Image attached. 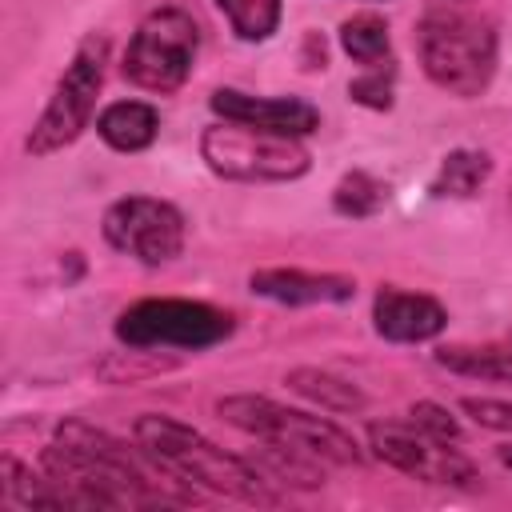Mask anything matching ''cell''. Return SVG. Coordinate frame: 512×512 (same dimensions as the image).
<instances>
[{"label":"cell","instance_id":"cell-25","mask_svg":"<svg viewBox=\"0 0 512 512\" xmlns=\"http://www.w3.org/2000/svg\"><path fill=\"white\" fill-rule=\"evenodd\" d=\"M500 464H504V468H512V444H504V448H500Z\"/></svg>","mask_w":512,"mask_h":512},{"label":"cell","instance_id":"cell-5","mask_svg":"<svg viewBox=\"0 0 512 512\" xmlns=\"http://www.w3.org/2000/svg\"><path fill=\"white\" fill-rule=\"evenodd\" d=\"M200 156L208 160V168L224 180H296L308 172V148L300 144V136H280V132H264L252 124H212L200 136Z\"/></svg>","mask_w":512,"mask_h":512},{"label":"cell","instance_id":"cell-7","mask_svg":"<svg viewBox=\"0 0 512 512\" xmlns=\"http://www.w3.org/2000/svg\"><path fill=\"white\" fill-rule=\"evenodd\" d=\"M200 48V28L184 8H156L140 20L124 52V76L144 92H176Z\"/></svg>","mask_w":512,"mask_h":512},{"label":"cell","instance_id":"cell-21","mask_svg":"<svg viewBox=\"0 0 512 512\" xmlns=\"http://www.w3.org/2000/svg\"><path fill=\"white\" fill-rule=\"evenodd\" d=\"M240 40H268L280 24V0H216Z\"/></svg>","mask_w":512,"mask_h":512},{"label":"cell","instance_id":"cell-22","mask_svg":"<svg viewBox=\"0 0 512 512\" xmlns=\"http://www.w3.org/2000/svg\"><path fill=\"white\" fill-rule=\"evenodd\" d=\"M408 424L420 428V432L432 436V440H444V444H456V440H460V424H456V416H452L448 408L432 404V400L412 404V408H408Z\"/></svg>","mask_w":512,"mask_h":512},{"label":"cell","instance_id":"cell-4","mask_svg":"<svg viewBox=\"0 0 512 512\" xmlns=\"http://www.w3.org/2000/svg\"><path fill=\"white\" fill-rule=\"evenodd\" d=\"M216 412L244 428L248 436L264 440V444H276L284 452H296V456H308V460H324V464H360L364 452L360 444L332 420L324 416H312V412H296V408H284L268 396H224L216 400Z\"/></svg>","mask_w":512,"mask_h":512},{"label":"cell","instance_id":"cell-23","mask_svg":"<svg viewBox=\"0 0 512 512\" xmlns=\"http://www.w3.org/2000/svg\"><path fill=\"white\" fill-rule=\"evenodd\" d=\"M348 96L360 100V104H368V108H388L392 104V64L368 68V76H360V80L348 84Z\"/></svg>","mask_w":512,"mask_h":512},{"label":"cell","instance_id":"cell-17","mask_svg":"<svg viewBox=\"0 0 512 512\" xmlns=\"http://www.w3.org/2000/svg\"><path fill=\"white\" fill-rule=\"evenodd\" d=\"M340 44L344 52L364 64V68H384L392 64V40H388V24L376 12H360L352 20L340 24Z\"/></svg>","mask_w":512,"mask_h":512},{"label":"cell","instance_id":"cell-8","mask_svg":"<svg viewBox=\"0 0 512 512\" xmlns=\"http://www.w3.org/2000/svg\"><path fill=\"white\" fill-rule=\"evenodd\" d=\"M232 316L200 300H140L120 312L116 336L128 348H212L232 336Z\"/></svg>","mask_w":512,"mask_h":512},{"label":"cell","instance_id":"cell-10","mask_svg":"<svg viewBox=\"0 0 512 512\" xmlns=\"http://www.w3.org/2000/svg\"><path fill=\"white\" fill-rule=\"evenodd\" d=\"M368 448L376 460L392 464L404 476H416L424 484H472L476 480V464L468 456H460L456 448H448L444 440L424 436L412 424H372L368 428Z\"/></svg>","mask_w":512,"mask_h":512},{"label":"cell","instance_id":"cell-26","mask_svg":"<svg viewBox=\"0 0 512 512\" xmlns=\"http://www.w3.org/2000/svg\"><path fill=\"white\" fill-rule=\"evenodd\" d=\"M452 4H468V0H452Z\"/></svg>","mask_w":512,"mask_h":512},{"label":"cell","instance_id":"cell-16","mask_svg":"<svg viewBox=\"0 0 512 512\" xmlns=\"http://www.w3.org/2000/svg\"><path fill=\"white\" fill-rule=\"evenodd\" d=\"M288 388L300 392L304 400L328 408V412H360L364 408V392L356 384H348L344 376H332L324 368H292Z\"/></svg>","mask_w":512,"mask_h":512},{"label":"cell","instance_id":"cell-27","mask_svg":"<svg viewBox=\"0 0 512 512\" xmlns=\"http://www.w3.org/2000/svg\"><path fill=\"white\" fill-rule=\"evenodd\" d=\"M508 344H512V328H508Z\"/></svg>","mask_w":512,"mask_h":512},{"label":"cell","instance_id":"cell-12","mask_svg":"<svg viewBox=\"0 0 512 512\" xmlns=\"http://www.w3.org/2000/svg\"><path fill=\"white\" fill-rule=\"evenodd\" d=\"M372 324L392 344H420V340H432L436 332H444L448 312L440 300H432L424 292H404V288L388 284L372 300Z\"/></svg>","mask_w":512,"mask_h":512},{"label":"cell","instance_id":"cell-3","mask_svg":"<svg viewBox=\"0 0 512 512\" xmlns=\"http://www.w3.org/2000/svg\"><path fill=\"white\" fill-rule=\"evenodd\" d=\"M416 48L428 80L452 96H480L496 76V20L468 4L436 0L416 28Z\"/></svg>","mask_w":512,"mask_h":512},{"label":"cell","instance_id":"cell-18","mask_svg":"<svg viewBox=\"0 0 512 512\" xmlns=\"http://www.w3.org/2000/svg\"><path fill=\"white\" fill-rule=\"evenodd\" d=\"M488 172H492V160H488V152H476V148H456V152H448L444 160H440V172H436V180H432V192L436 196H476L480 192V184L488 180Z\"/></svg>","mask_w":512,"mask_h":512},{"label":"cell","instance_id":"cell-13","mask_svg":"<svg viewBox=\"0 0 512 512\" xmlns=\"http://www.w3.org/2000/svg\"><path fill=\"white\" fill-rule=\"evenodd\" d=\"M248 288L276 304H344L356 296V280L304 268H260L248 276Z\"/></svg>","mask_w":512,"mask_h":512},{"label":"cell","instance_id":"cell-14","mask_svg":"<svg viewBox=\"0 0 512 512\" xmlns=\"http://www.w3.org/2000/svg\"><path fill=\"white\" fill-rule=\"evenodd\" d=\"M96 132H100V140H104L108 148H116V152H140V148H148V144L156 140V132H160V112H156L152 104H144V100H116V104H108V108L100 112Z\"/></svg>","mask_w":512,"mask_h":512},{"label":"cell","instance_id":"cell-2","mask_svg":"<svg viewBox=\"0 0 512 512\" xmlns=\"http://www.w3.org/2000/svg\"><path fill=\"white\" fill-rule=\"evenodd\" d=\"M132 436H136L140 452L148 456V464H156L164 476H172L180 484H200L208 492L248 500V504H276L280 500L268 488V476L260 468L224 452L220 444H212L208 436H200L196 428H188L172 416L148 412L136 420Z\"/></svg>","mask_w":512,"mask_h":512},{"label":"cell","instance_id":"cell-19","mask_svg":"<svg viewBox=\"0 0 512 512\" xmlns=\"http://www.w3.org/2000/svg\"><path fill=\"white\" fill-rule=\"evenodd\" d=\"M384 200H388V184L376 180L372 172H360V168L348 172V176L336 184V192H332V208H336L340 216H352V220H364V216L380 212Z\"/></svg>","mask_w":512,"mask_h":512},{"label":"cell","instance_id":"cell-11","mask_svg":"<svg viewBox=\"0 0 512 512\" xmlns=\"http://www.w3.org/2000/svg\"><path fill=\"white\" fill-rule=\"evenodd\" d=\"M212 112L236 124H252L264 132H280V136H308L320 128V112L308 100L296 96H248L236 88H216L212 92Z\"/></svg>","mask_w":512,"mask_h":512},{"label":"cell","instance_id":"cell-1","mask_svg":"<svg viewBox=\"0 0 512 512\" xmlns=\"http://www.w3.org/2000/svg\"><path fill=\"white\" fill-rule=\"evenodd\" d=\"M144 460V452H128L104 428L64 420L56 428V444L44 448V476L56 484L64 504L76 508H160L184 500L164 492Z\"/></svg>","mask_w":512,"mask_h":512},{"label":"cell","instance_id":"cell-6","mask_svg":"<svg viewBox=\"0 0 512 512\" xmlns=\"http://www.w3.org/2000/svg\"><path fill=\"white\" fill-rule=\"evenodd\" d=\"M104 64H108V40L96 36V32L84 36L80 48L72 52L64 76L56 80L40 120L28 132V152L32 156L60 152L64 144H72L88 128L96 96H100V84H104Z\"/></svg>","mask_w":512,"mask_h":512},{"label":"cell","instance_id":"cell-24","mask_svg":"<svg viewBox=\"0 0 512 512\" xmlns=\"http://www.w3.org/2000/svg\"><path fill=\"white\" fill-rule=\"evenodd\" d=\"M460 408L492 432H512V400H488V396H464Z\"/></svg>","mask_w":512,"mask_h":512},{"label":"cell","instance_id":"cell-20","mask_svg":"<svg viewBox=\"0 0 512 512\" xmlns=\"http://www.w3.org/2000/svg\"><path fill=\"white\" fill-rule=\"evenodd\" d=\"M0 472H4V500L8 504H16V508H64V496L56 492V484L44 476V480H36L24 464H16L12 456H4V464H0Z\"/></svg>","mask_w":512,"mask_h":512},{"label":"cell","instance_id":"cell-15","mask_svg":"<svg viewBox=\"0 0 512 512\" xmlns=\"http://www.w3.org/2000/svg\"><path fill=\"white\" fill-rule=\"evenodd\" d=\"M436 364L456 376L512 384V344H444L436 348Z\"/></svg>","mask_w":512,"mask_h":512},{"label":"cell","instance_id":"cell-9","mask_svg":"<svg viewBox=\"0 0 512 512\" xmlns=\"http://www.w3.org/2000/svg\"><path fill=\"white\" fill-rule=\"evenodd\" d=\"M104 240L140 264H168L184 252V216L156 196H124L104 212Z\"/></svg>","mask_w":512,"mask_h":512}]
</instances>
